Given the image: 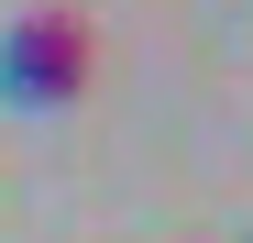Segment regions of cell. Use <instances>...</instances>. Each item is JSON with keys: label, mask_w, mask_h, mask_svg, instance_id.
<instances>
[{"label": "cell", "mask_w": 253, "mask_h": 243, "mask_svg": "<svg viewBox=\"0 0 253 243\" xmlns=\"http://www.w3.org/2000/svg\"><path fill=\"white\" fill-rule=\"evenodd\" d=\"M88 89V22L77 11H22L0 33V100L11 111H66Z\"/></svg>", "instance_id": "1"}]
</instances>
